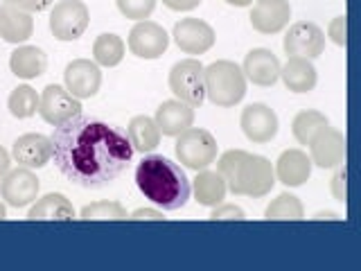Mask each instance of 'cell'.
<instances>
[{
	"mask_svg": "<svg viewBox=\"0 0 361 271\" xmlns=\"http://www.w3.org/2000/svg\"><path fill=\"white\" fill-rule=\"evenodd\" d=\"M63 84L68 93L75 95L77 100H90L97 95L102 86V71L90 59H75L66 66Z\"/></svg>",
	"mask_w": 361,
	"mask_h": 271,
	"instance_id": "obj_13",
	"label": "cell"
},
{
	"mask_svg": "<svg viewBox=\"0 0 361 271\" xmlns=\"http://www.w3.org/2000/svg\"><path fill=\"white\" fill-rule=\"evenodd\" d=\"M242 73L246 82L255 86H274L280 79V61L278 56L267 48H255L246 54Z\"/></svg>",
	"mask_w": 361,
	"mask_h": 271,
	"instance_id": "obj_18",
	"label": "cell"
},
{
	"mask_svg": "<svg viewBox=\"0 0 361 271\" xmlns=\"http://www.w3.org/2000/svg\"><path fill=\"white\" fill-rule=\"evenodd\" d=\"M39 116L52 127H59L75 116H82V100L68 93L66 86L48 84L39 97Z\"/></svg>",
	"mask_w": 361,
	"mask_h": 271,
	"instance_id": "obj_8",
	"label": "cell"
},
{
	"mask_svg": "<svg viewBox=\"0 0 361 271\" xmlns=\"http://www.w3.org/2000/svg\"><path fill=\"white\" fill-rule=\"evenodd\" d=\"M11 156L20 167L39 169L52 161V140L43 133H25L16 138Z\"/></svg>",
	"mask_w": 361,
	"mask_h": 271,
	"instance_id": "obj_17",
	"label": "cell"
},
{
	"mask_svg": "<svg viewBox=\"0 0 361 271\" xmlns=\"http://www.w3.org/2000/svg\"><path fill=\"white\" fill-rule=\"evenodd\" d=\"M327 124H330V120H327L325 113L321 111H300L296 118H293L291 122V133H293V138H296L300 145H310L312 138L316 133H319L321 129H325Z\"/></svg>",
	"mask_w": 361,
	"mask_h": 271,
	"instance_id": "obj_29",
	"label": "cell"
},
{
	"mask_svg": "<svg viewBox=\"0 0 361 271\" xmlns=\"http://www.w3.org/2000/svg\"><path fill=\"white\" fill-rule=\"evenodd\" d=\"M282 48L287 56H305V59H316L325 50V32L310 20L293 23L289 32L282 39Z\"/></svg>",
	"mask_w": 361,
	"mask_h": 271,
	"instance_id": "obj_11",
	"label": "cell"
},
{
	"mask_svg": "<svg viewBox=\"0 0 361 271\" xmlns=\"http://www.w3.org/2000/svg\"><path fill=\"white\" fill-rule=\"evenodd\" d=\"M226 3L233 5V7H251L253 0H226Z\"/></svg>",
	"mask_w": 361,
	"mask_h": 271,
	"instance_id": "obj_40",
	"label": "cell"
},
{
	"mask_svg": "<svg viewBox=\"0 0 361 271\" xmlns=\"http://www.w3.org/2000/svg\"><path fill=\"white\" fill-rule=\"evenodd\" d=\"M203 66L199 59H183L172 66L169 71V90L174 93L176 100L185 102L190 107H201L206 100V82H203Z\"/></svg>",
	"mask_w": 361,
	"mask_h": 271,
	"instance_id": "obj_6",
	"label": "cell"
},
{
	"mask_svg": "<svg viewBox=\"0 0 361 271\" xmlns=\"http://www.w3.org/2000/svg\"><path fill=\"white\" fill-rule=\"evenodd\" d=\"M203 82H206V97L214 107L231 109L240 104L246 95V77L242 68L228 59L203 68Z\"/></svg>",
	"mask_w": 361,
	"mask_h": 271,
	"instance_id": "obj_4",
	"label": "cell"
},
{
	"mask_svg": "<svg viewBox=\"0 0 361 271\" xmlns=\"http://www.w3.org/2000/svg\"><path fill=\"white\" fill-rule=\"evenodd\" d=\"M135 186L154 206L167 212L180 210L192 195V183L178 163L161 154H149L135 167Z\"/></svg>",
	"mask_w": 361,
	"mask_h": 271,
	"instance_id": "obj_2",
	"label": "cell"
},
{
	"mask_svg": "<svg viewBox=\"0 0 361 271\" xmlns=\"http://www.w3.org/2000/svg\"><path fill=\"white\" fill-rule=\"evenodd\" d=\"M118 9L129 20H147L156 9V0H116Z\"/></svg>",
	"mask_w": 361,
	"mask_h": 271,
	"instance_id": "obj_32",
	"label": "cell"
},
{
	"mask_svg": "<svg viewBox=\"0 0 361 271\" xmlns=\"http://www.w3.org/2000/svg\"><path fill=\"white\" fill-rule=\"evenodd\" d=\"M316 219H336V215L334 212H319L316 215Z\"/></svg>",
	"mask_w": 361,
	"mask_h": 271,
	"instance_id": "obj_41",
	"label": "cell"
},
{
	"mask_svg": "<svg viewBox=\"0 0 361 271\" xmlns=\"http://www.w3.org/2000/svg\"><path fill=\"white\" fill-rule=\"evenodd\" d=\"M174 43L185 54H206L214 45V30L201 18H183L174 25Z\"/></svg>",
	"mask_w": 361,
	"mask_h": 271,
	"instance_id": "obj_15",
	"label": "cell"
},
{
	"mask_svg": "<svg viewBox=\"0 0 361 271\" xmlns=\"http://www.w3.org/2000/svg\"><path fill=\"white\" fill-rule=\"evenodd\" d=\"M52 161L71 183L102 190L129 167L135 154L127 133L109 122L75 116L54 127Z\"/></svg>",
	"mask_w": 361,
	"mask_h": 271,
	"instance_id": "obj_1",
	"label": "cell"
},
{
	"mask_svg": "<svg viewBox=\"0 0 361 271\" xmlns=\"http://www.w3.org/2000/svg\"><path fill=\"white\" fill-rule=\"evenodd\" d=\"M34 32V18L30 11L11 7L7 3L0 5V39L7 43H25Z\"/></svg>",
	"mask_w": 361,
	"mask_h": 271,
	"instance_id": "obj_21",
	"label": "cell"
},
{
	"mask_svg": "<svg viewBox=\"0 0 361 271\" xmlns=\"http://www.w3.org/2000/svg\"><path fill=\"white\" fill-rule=\"evenodd\" d=\"M217 172L237 197H267L276 186V172L269 158L248 154L244 150H231L219 156Z\"/></svg>",
	"mask_w": 361,
	"mask_h": 271,
	"instance_id": "obj_3",
	"label": "cell"
},
{
	"mask_svg": "<svg viewBox=\"0 0 361 271\" xmlns=\"http://www.w3.org/2000/svg\"><path fill=\"white\" fill-rule=\"evenodd\" d=\"M264 219H269V222H300V219H305L302 201L298 197L289 195V192H282V195H278L267 206Z\"/></svg>",
	"mask_w": 361,
	"mask_h": 271,
	"instance_id": "obj_28",
	"label": "cell"
},
{
	"mask_svg": "<svg viewBox=\"0 0 361 271\" xmlns=\"http://www.w3.org/2000/svg\"><path fill=\"white\" fill-rule=\"evenodd\" d=\"M127 138L131 140L135 152L149 154L161 145V129L149 116H133L127 127Z\"/></svg>",
	"mask_w": 361,
	"mask_h": 271,
	"instance_id": "obj_26",
	"label": "cell"
},
{
	"mask_svg": "<svg viewBox=\"0 0 361 271\" xmlns=\"http://www.w3.org/2000/svg\"><path fill=\"white\" fill-rule=\"evenodd\" d=\"M30 222H73L77 219L73 203L66 199V195L61 192H50L41 199H37V203L30 208L27 212Z\"/></svg>",
	"mask_w": 361,
	"mask_h": 271,
	"instance_id": "obj_23",
	"label": "cell"
},
{
	"mask_svg": "<svg viewBox=\"0 0 361 271\" xmlns=\"http://www.w3.org/2000/svg\"><path fill=\"white\" fill-rule=\"evenodd\" d=\"M9 165H11V156L5 147L0 145V181H3V176L9 172Z\"/></svg>",
	"mask_w": 361,
	"mask_h": 271,
	"instance_id": "obj_39",
	"label": "cell"
},
{
	"mask_svg": "<svg viewBox=\"0 0 361 271\" xmlns=\"http://www.w3.org/2000/svg\"><path fill=\"white\" fill-rule=\"evenodd\" d=\"M348 16H336L332 18L330 28H327V37H330L336 45H341V48H345L348 45Z\"/></svg>",
	"mask_w": 361,
	"mask_h": 271,
	"instance_id": "obj_35",
	"label": "cell"
},
{
	"mask_svg": "<svg viewBox=\"0 0 361 271\" xmlns=\"http://www.w3.org/2000/svg\"><path fill=\"white\" fill-rule=\"evenodd\" d=\"M240 127L244 136L255 145H267L276 138L278 133V116L274 109H269L267 104H248L242 111L240 118Z\"/></svg>",
	"mask_w": 361,
	"mask_h": 271,
	"instance_id": "obj_14",
	"label": "cell"
},
{
	"mask_svg": "<svg viewBox=\"0 0 361 271\" xmlns=\"http://www.w3.org/2000/svg\"><path fill=\"white\" fill-rule=\"evenodd\" d=\"M176 138V158L188 169L199 172V169H206L217 161V140L210 131L190 127L183 133H178Z\"/></svg>",
	"mask_w": 361,
	"mask_h": 271,
	"instance_id": "obj_5",
	"label": "cell"
},
{
	"mask_svg": "<svg viewBox=\"0 0 361 271\" xmlns=\"http://www.w3.org/2000/svg\"><path fill=\"white\" fill-rule=\"evenodd\" d=\"M129 219L133 222H145V219H154V222H163V212L161 210H156V208H138V210H133L129 215Z\"/></svg>",
	"mask_w": 361,
	"mask_h": 271,
	"instance_id": "obj_37",
	"label": "cell"
},
{
	"mask_svg": "<svg viewBox=\"0 0 361 271\" xmlns=\"http://www.w3.org/2000/svg\"><path fill=\"white\" fill-rule=\"evenodd\" d=\"M289 0H255L251 11V25L259 34H278L289 25Z\"/></svg>",
	"mask_w": 361,
	"mask_h": 271,
	"instance_id": "obj_16",
	"label": "cell"
},
{
	"mask_svg": "<svg viewBox=\"0 0 361 271\" xmlns=\"http://www.w3.org/2000/svg\"><path fill=\"white\" fill-rule=\"evenodd\" d=\"M39 176L32 172L30 167H16L0 181V197L5 199L7 206L11 208H25L30 203L39 199Z\"/></svg>",
	"mask_w": 361,
	"mask_h": 271,
	"instance_id": "obj_9",
	"label": "cell"
},
{
	"mask_svg": "<svg viewBox=\"0 0 361 271\" xmlns=\"http://www.w3.org/2000/svg\"><path fill=\"white\" fill-rule=\"evenodd\" d=\"M3 219H7V210H5L3 203H0V222H3Z\"/></svg>",
	"mask_w": 361,
	"mask_h": 271,
	"instance_id": "obj_42",
	"label": "cell"
},
{
	"mask_svg": "<svg viewBox=\"0 0 361 271\" xmlns=\"http://www.w3.org/2000/svg\"><path fill=\"white\" fill-rule=\"evenodd\" d=\"M39 97L41 95L32 86H27V84L16 86L7 97V109H9V113L14 118L27 120L39 111Z\"/></svg>",
	"mask_w": 361,
	"mask_h": 271,
	"instance_id": "obj_30",
	"label": "cell"
},
{
	"mask_svg": "<svg viewBox=\"0 0 361 271\" xmlns=\"http://www.w3.org/2000/svg\"><path fill=\"white\" fill-rule=\"evenodd\" d=\"M307 147H310L312 165H319L323 169H332L336 165L345 163V152H348L345 136L338 129H332L330 124L316 133Z\"/></svg>",
	"mask_w": 361,
	"mask_h": 271,
	"instance_id": "obj_12",
	"label": "cell"
},
{
	"mask_svg": "<svg viewBox=\"0 0 361 271\" xmlns=\"http://www.w3.org/2000/svg\"><path fill=\"white\" fill-rule=\"evenodd\" d=\"M154 120L158 129H161V136L176 138L178 133H183L195 124V107H190L180 100H167L156 109Z\"/></svg>",
	"mask_w": 361,
	"mask_h": 271,
	"instance_id": "obj_20",
	"label": "cell"
},
{
	"mask_svg": "<svg viewBox=\"0 0 361 271\" xmlns=\"http://www.w3.org/2000/svg\"><path fill=\"white\" fill-rule=\"evenodd\" d=\"M163 5L172 11H192L201 5V0H163Z\"/></svg>",
	"mask_w": 361,
	"mask_h": 271,
	"instance_id": "obj_38",
	"label": "cell"
},
{
	"mask_svg": "<svg viewBox=\"0 0 361 271\" xmlns=\"http://www.w3.org/2000/svg\"><path fill=\"white\" fill-rule=\"evenodd\" d=\"M280 77L291 93H310L319 82L312 59L305 56H287V64L280 66Z\"/></svg>",
	"mask_w": 361,
	"mask_h": 271,
	"instance_id": "obj_22",
	"label": "cell"
},
{
	"mask_svg": "<svg viewBox=\"0 0 361 271\" xmlns=\"http://www.w3.org/2000/svg\"><path fill=\"white\" fill-rule=\"evenodd\" d=\"M79 219L84 222H106V219H129L127 210H124L122 203L118 201H95V203H88V206L82 208L79 212Z\"/></svg>",
	"mask_w": 361,
	"mask_h": 271,
	"instance_id": "obj_31",
	"label": "cell"
},
{
	"mask_svg": "<svg viewBox=\"0 0 361 271\" xmlns=\"http://www.w3.org/2000/svg\"><path fill=\"white\" fill-rule=\"evenodd\" d=\"M3 3L18 7L23 11H30V14H39V11H45L54 5V0H3Z\"/></svg>",
	"mask_w": 361,
	"mask_h": 271,
	"instance_id": "obj_36",
	"label": "cell"
},
{
	"mask_svg": "<svg viewBox=\"0 0 361 271\" xmlns=\"http://www.w3.org/2000/svg\"><path fill=\"white\" fill-rule=\"evenodd\" d=\"M127 45L138 59H161L169 45V34L154 20H138L129 32Z\"/></svg>",
	"mask_w": 361,
	"mask_h": 271,
	"instance_id": "obj_10",
	"label": "cell"
},
{
	"mask_svg": "<svg viewBox=\"0 0 361 271\" xmlns=\"http://www.w3.org/2000/svg\"><path fill=\"white\" fill-rule=\"evenodd\" d=\"M348 172H345V163H341V165H336V172H334V176H332V181H330V190H332V195H334V199H338V201H343L345 203V199H348Z\"/></svg>",
	"mask_w": 361,
	"mask_h": 271,
	"instance_id": "obj_34",
	"label": "cell"
},
{
	"mask_svg": "<svg viewBox=\"0 0 361 271\" xmlns=\"http://www.w3.org/2000/svg\"><path fill=\"white\" fill-rule=\"evenodd\" d=\"M90 23V11L82 0H59L50 11V32L56 41H77Z\"/></svg>",
	"mask_w": 361,
	"mask_h": 271,
	"instance_id": "obj_7",
	"label": "cell"
},
{
	"mask_svg": "<svg viewBox=\"0 0 361 271\" xmlns=\"http://www.w3.org/2000/svg\"><path fill=\"white\" fill-rule=\"evenodd\" d=\"M276 181L287 188H300L312 176V158L302 150H287L276 161Z\"/></svg>",
	"mask_w": 361,
	"mask_h": 271,
	"instance_id": "obj_19",
	"label": "cell"
},
{
	"mask_svg": "<svg viewBox=\"0 0 361 271\" xmlns=\"http://www.w3.org/2000/svg\"><path fill=\"white\" fill-rule=\"evenodd\" d=\"M192 192H195V199L199 206H206V208H214L224 203L226 195H228V186L219 172L214 169H199L197 179L192 181Z\"/></svg>",
	"mask_w": 361,
	"mask_h": 271,
	"instance_id": "obj_24",
	"label": "cell"
},
{
	"mask_svg": "<svg viewBox=\"0 0 361 271\" xmlns=\"http://www.w3.org/2000/svg\"><path fill=\"white\" fill-rule=\"evenodd\" d=\"M127 45L118 34H99L93 43V61L102 68H116L122 64Z\"/></svg>",
	"mask_w": 361,
	"mask_h": 271,
	"instance_id": "obj_27",
	"label": "cell"
},
{
	"mask_svg": "<svg viewBox=\"0 0 361 271\" xmlns=\"http://www.w3.org/2000/svg\"><path fill=\"white\" fill-rule=\"evenodd\" d=\"M244 219H246L244 210L240 206H235V203H219L210 212V222H244Z\"/></svg>",
	"mask_w": 361,
	"mask_h": 271,
	"instance_id": "obj_33",
	"label": "cell"
},
{
	"mask_svg": "<svg viewBox=\"0 0 361 271\" xmlns=\"http://www.w3.org/2000/svg\"><path fill=\"white\" fill-rule=\"evenodd\" d=\"M48 68V56L37 45H20L9 56V71L18 79H37Z\"/></svg>",
	"mask_w": 361,
	"mask_h": 271,
	"instance_id": "obj_25",
	"label": "cell"
}]
</instances>
